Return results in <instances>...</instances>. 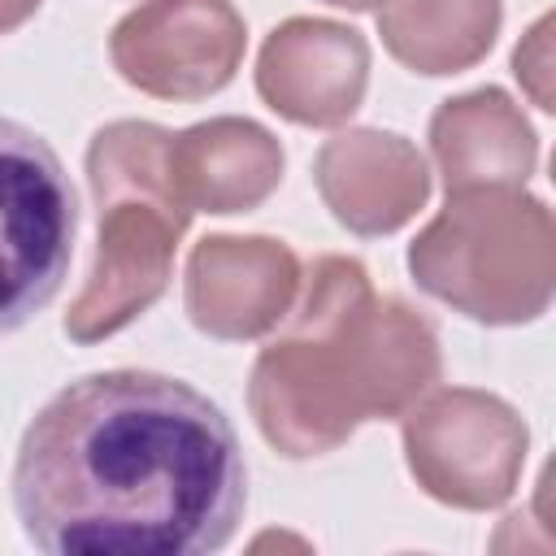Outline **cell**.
Segmentation results:
<instances>
[{"label": "cell", "mask_w": 556, "mask_h": 556, "mask_svg": "<svg viewBox=\"0 0 556 556\" xmlns=\"http://www.w3.org/2000/svg\"><path fill=\"white\" fill-rule=\"evenodd\" d=\"M13 513L48 556H208L248 508L230 417L191 382L100 369L22 430Z\"/></svg>", "instance_id": "1"}, {"label": "cell", "mask_w": 556, "mask_h": 556, "mask_svg": "<svg viewBox=\"0 0 556 556\" xmlns=\"http://www.w3.org/2000/svg\"><path fill=\"white\" fill-rule=\"evenodd\" d=\"M439 374L434 326L400 295H378L356 256L330 252L252 361L248 408L274 452L308 460L343 447L361 421L404 417Z\"/></svg>", "instance_id": "2"}, {"label": "cell", "mask_w": 556, "mask_h": 556, "mask_svg": "<svg viewBox=\"0 0 556 556\" xmlns=\"http://www.w3.org/2000/svg\"><path fill=\"white\" fill-rule=\"evenodd\" d=\"M169 130L152 122H109L87 143V182L96 200V261L65 313L74 343H100L148 313L169 278L191 204L169 174Z\"/></svg>", "instance_id": "3"}, {"label": "cell", "mask_w": 556, "mask_h": 556, "mask_svg": "<svg viewBox=\"0 0 556 556\" xmlns=\"http://www.w3.org/2000/svg\"><path fill=\"white\" fill-rule=\"evenodd\" d=\"M408 274L469 321H539L556 291L552 208L526 187L456 191L408 243Z\"/></svg>", "instance_id": "4"}, {"label": "cell", "mask_w": 556, "mask_h": 556, "mask_svg": "<svg viewBox=\"0 0 556 556\" xmlns=\"http://www.w3.org/2000/svg\"><path fill=\"white\" fill-rule=\"evenodd\" d=\"M78 200L52 143L0 117V339L48 308L70 274Z\"/></svg>", "instance_id": "5"}, {"label": "cell", "mask_w": 556, "mask_h": 556, "mask_svg": "<svg viewBox=\"0 0 556 556\" xmlns=\"http://www.w3.org/2000/svg\"><path fill=\"white\" fill-rule=\"evenodd\" d=\"M400 421L404 465L430 500L460 513L513 500L530 430L508 400L478 387H430Z\"/></svg>", "instance_id": "6"}, {"label": "cell", "mask_w": 556, "mask_h": 556, "mask_svg": "<svg viewBox=\"0 0 556 556\" xmlns=\"http://www.w3.org/2000/svg\"><path fill=\"white\" fill-rule=\"evenodd\" d=\"M248 26L230 0H143L109 35V61L135 91L191 104L243 65Z\"/></svg>", "instance_id": "7"}, {"label": "cell", "mask_w": 556, "mask_h": 556, "mask_svg": "<svg viewBox=\"0 0 556 556\" xmlns=\"http://www.w3.org/2000/svg\"><path fill=\"white\" fill-rule=\"evenodd\" d=\"M300 256L269 235H204L182 274V304L200 334L222 343L265 339L300 295Z\"/></svg>", "instance_id": "8"}, {"label": "cell", "mask_w": 556, "mask_h": 556, "mask_svg": "<svg viewBox=\"0 0 556 556\" xmlns=\"http://www.w3.org/2000/svg\"><path fill=\"white\" fill-rule=\"evenodd\" d=\"M369 87V43L330 17H287L256 52V96L295 126H343Z\"/></svg>", "instance_id": "9"}, {"label": "cell", "mask_w": 556, "mask_h": 556, "mask_svg": "<svg viewBox=\"0 0 556 556\" xmlns=\"http://www.w3.org/2000/svg\"><path fill=\"white\" fill-rule=\"evenodd\" d=\"M313 182L330 217L361 239L395 235L430 200V169L417 143L374 126L326 139L313 161Z\"/></svg>", "instance_id": "10"}, {"label": "cell", "mask_w": 556, "mask_h": 556, "mask_svg": "<svg viewBox=\"0 0 556 556\" xmlns=\"http://www.w3.org/2000/svg\"><path fill=\"white\" fill-rule=\"evenodd\" d=\"M430 152L447 195L526 187L539 165V135L521 104L500 87L447 96L430 117Z\"/></svg>", "instance_id": "11"}, {"label": "cell", "mask_w": 556, "mask_h": 556, "mask_svg": "<svg viewBox=\"0 0 556 556\" xmlns=\"http://www.w3.org/2000/svg\"><path fill=\"white\" fill-rule=\"evenodd\" d=\"M282 143L252 117H208L169 139V174L191 213H252L282 182Z\"/></svg>", "instance_id": "12"}, {"label": "cell", "mask_w": 556, "mask_h": 556, "mask_svg": "<svg viewBox=\"0 0 556 556\" xmlns=\"http://www.w3.org/2000/svg\"><path fill=\"white\" fill-rule=\"evenodd\" d=\"M504 9L500 0H382L378 35L382 48L413 74L443 78L478 65L495 35Z\"/></svg>", "instance_id": "13"}, {"label": "cell", "mask_w": 556, "mask_h": 556, "mask_svg": "<svg viewBox=\"0 0 556 556\" xmlns=\"http://www.w3.org/2000/svg\"><path fill=\"white\" fill-rule=\"evenodd\" d=\"M513 74L543 113L556 109V100H552V13H543L513 48Z\"/></svg>", "instance_id": "14"}, {"label": "cell", "mask_w": 556, "mask_h": 556, "mask_svg": "<svg viewBox=\"0 0 556 556\" xmlns=\"http://www.w3.org/2000/svg\"><path fill=\"white\" fill-rule=\"evenodd\" d=\"M39 4L43 0H0V35H13L17 26H26Z\"/></svg>", "instance_id": "15"}, {"label": "cell", "mask_w": 556, "mask_h": 556, "mask_svg": "<svg viewBox=\"0 0 556 556\" xmlns=\"http://www.w3.org/2000/svg\"><path fill=\"white\" fill-rule=\"evenodd\" d=\"M326 4H334V9H352V13H365V9H378L382 0H326Z\"/></svg>", "instance_id": "16"}]
</instances>
